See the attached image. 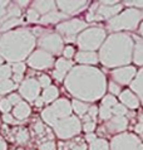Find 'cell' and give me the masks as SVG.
I'll return each instance as SVG.
<instances>
[{
  "instance_id": "obj_1",
  "label": "cell",
  "mask_w": 143,
  "mask_h": 150,
  "mask_svg": "<svg viewBox=\"0 0 143 150\" xmlns=\"http://www.w3.org/2000/svg\"><path fill=\"white\" fill-rule=\"evenodd\" d=\"M67 91L83 102L97 101L106 93L107 81L98 68L90 66L73 67L64 81Z\"/></svg>"
},
{
  "instance_id": "obj_2",
  "label": "cell",
  "mask_w": 143,
  "mask_h": 150,
  "mask_svg": "<svg viewBox=\"0 0 143 150\" xmlns=\"http://www.w3.org/2000/svg\"><path fill=\"white\" fill-rule=\"evenodd\" d=\"M134 43L131 35L125 33H114L106 38L99 51V61L108 68L125 67L133 58Z\"/></svg>"
},
{
  "instance_id": "obj_3",
  "label": "cell",
  "mask_w": 143,
  "mask_h": 150,
  "mask_svg": "<svg viewBox=\"0 0 143 150\" xmlns=\"http://www.w3.org/2000/svg\"><path fill=\"white\" fill-rule=\"evenodd\" d=\"M35 45V37L28 29H15L0 37V57L13 64L30 56Z\"/></svg>"
},
{
  "instance_id": "obj_4",
  "label": "cell",
  "mask_w": 143,
  "mask_h": 150,
  "mask_svg": "<svg viewBox=\"0 0 143 150\" xmlns=\"http://www.w3.org/2000/svg\"><path fill=\"white\" fill-rule=\"evenodd\" d=\"M142 19V14L138 9L129 8L122 11L114 18L108 20V27L111 30H134Z\"/></svg>"
},
{
  "instance_id": "obj_5",
  "label": "cell",
  "mask_w": 143,
  "mask_h": 150,
  "mask_svg": "<svg viewBox=\"0 0 143 150\" xmlns=\"http://www.w3.org/2000/svg\"><path fill=\"white\" fill-rule=\"evenodd\" d=\"M106 40V30L99 27L87 28L77 38V43L84 52H94L95 49L102 47Z\"/></svg>"
},
{
  "instance_id": "obj_6",
  "label": "cell",
  "mask_w": 143,
  "mask_h": 150,
  "mask_svg": "<svg viewBox=\"0 0 143 150\" xmlns=\"http://www.w3.org/2000/svg\"><path fill=\"white\" fill-rule=\"evenodd\" d=\"M72 103L67 98H59L52 103V106L44 109L41 112V117L50 126H54L60 119L72 116Z\"/></svg>"
},
{
  "instance_id": "obj_7",
  "label": "cell",
  "mask_w": 143,
  "mask_h": 150,
  "mask_svg": "<svg viewBox=\"0 0 143 150\" xmlns=\"http://www.w3.org/2000/svg\"><path fill=\"white\" fill-rule=\"evenodd\" d=\"M54 131L60 139H70L75 135H78L82 130L81 120L75 116H69L65 119H60L54 125Z\"/></svg>"
},
{
  "instance_id": "obj_8",
  "label": "cell",
  "mask_w": 143,
  "mask_h": 150,
  "mask_svg": "<svg viewBox=\"0 0 143 150\" xmlns=\"http://www.w3.org/2000/svg\"><path fill=\"white\" fill-rule=\"evenodd\" d=\"M111 150H143V143L138 136L129 132H122L112 139Z\"/></svg>"
},
{
  "instance_id": "obj_9",
  "label": "cell",
  "mask_w": 143,
  "mask_h": 150,
  "mask_svg": "<svg viewBox=\"0 0 143 150\" xmlns=\"http://www.w3.org/2000/svg\"><path fill=\"white\" fill-rule=\"evenodd\" d=\"M38 44L43 51L50 53L52 56L59 54L63 51V39L59 34H55V33H48V34L40 35Z\"/></svg>"
},
{
  "instance_id": "obj_10",
  "label": "cell",
  "mask_w": 143,
  "mask_h": 150,
  "mask_svg": "<svg viewBox=\"0 0 143 150\" xmlns=\"http://www.w3.org/2000/svg\"><path fill=\"white\" fill-rule=\"evenodd\" d=\"M53 63V56L43 49H36L28 57V64L34 69H47L52 67Z\"/></svg>"
},
{
  "instance_id": "obj_11",
  "label": "cell",
  "mask_w": 143,
  "mask_h": 150,
  "mask_svg": "<svg viewBox=\"0 0 143 150\" xmlns=\"http://www.w3.org/2000/svg\"><path fill=\"white\" fill-rule=\"evenodd\" d=\"M86 29H87V23L79 19L65 20V22L57 25V30L60 34L65 35V38H74V35L77 33H82Z\"/></svg>"
},
{
  "instance_id": "obj_12",
  "label": "cell",
  "mask_w": 143,
  "mask_h": 150,
  "mask_svg": "<svg viewBox=\"0 0 143 150\" xmlns=\"http://www.w3.org/2000/svg\"><path fill=\"white\" fill-rule=\"evenodd\" d=\"M19 92L27 101H35L40 93V85L35 78H27L20 83Z\"/></svg>"
},
{
  "instance_id": "obj_13",
  "label": "cell",
  "mask_w": 143,
  "mask_h": 150,
  "mask_svg": "<svg viewBox=\"0 0 143 150\" xmlns=\"http://www.w3.org/2000/svg\"><path fill=\"white\" fill-rule=\"evenodd\" d=\"M137 71L132 66H125V67H121V68H116L111 72L112 76V81L118 83V85H128L132 83L133 78L136 77Z\"/></svg>"
},
{
  "instance_id": "obj_14",
  "label": "cell",
  "mask_w": 143,
  "mask_h": 150,
  "mask_svg": "<svg viewBox=\"0 0 143 150\" xmlns=\"http://www.w3.org/2000/svg\"><path fill=\"white\" fill-rule=\"evenodd\" d=\"M127 126H128V120L124 116H113V117L107 120L104 129L109 134H117V132L122 134L127 129Z\"/></svg>"
},
{
  "instance_id": "obj_15",
  "label": "cell",
  "mask_w": 143,
  "mask_h": 150,
  "mask_svg": "<svg viewBox=\"0 0 143 150\" xmlns=\"http://www.w3.org/2000/svg\"><path fill=\"white\" fill-rule=\"evenodd\" d=\"M88 4V1L86 0H82V1H65V0H59L57 1L58 9H59L63 14L69 15V14H77L79 11H82Z\"/></svg>"
},
{
  "instance_id": "obj_16",
  "label": "cell",
  "mask_w": 143,
  "mask_h": 150,
  "mask_svg": "<svg viewBox=\"0 0 143 150\" xmlns=\"http://www.w3.org/2000/svg\"><path fill=\"white\" fill-rule=\"evenodd\" d=\"M72 68H73L72 61L65 59V58H59V59L55 62V69L53 71V77L55 78L57 81L65 80L67 73L70 72Z\"/></svg>"
},
{
  "instance_id": "obj_17",
  "label": "cell",
  "mask_w": 143,
  "mask_h": 150,
  "mask_svg": "<svg viewBox=\"0 0 143 150\" xmlns=\"http://www.w3.org/2000/svg\"><path fill=\"white\" fill-rule=\"evenodd\" d=\"M119 100L124 106H127L128 109H138L139 106V98L137 95H134L131 90H124L119 93Z\"/></svg>"
},
{
  "instance_id": "obj_18",
  "label": "cell",
  "mask_w": 143,
  "mask_h": 150,
  "mask_svg": "<svg viewBox=\"0 0 143 150\" xmlns=\"http://www.w3.org/2000/svg\"><path fill=\"white\" fill-rule=\"evenodd\" d=\"M75 59L82 64H95V63H98L99 58H98V54H97L95 52L81 51L75 54Z\"/></svg>"
},
{
  "instance_id": "obj_19",
  "label": "cell",
  "mask_w": 143,
  "mask_h": 150,
  "mask_svg": "<svg viewBox=\"0 0 143 150\" xmlns=\"http://www.w3.org/2000/svg\"><path fill=\"white\" fill-rule=\"evenodd\" d=\"M29 115H30V106L24 101H20L18 105L14 106V109H13V116L18 120L27 119Z\"/></svg>"
},
{
  "instance_id": "obj_20",
  "label": "cell",
  "mask_w": 143,
  "mask_h": 150,
  "mask_svg": "<svg viewBox=\"0 0 143 150\" xmlns=\"http://www.w3.org/2000/svg\"><path fill=\"white\" fill-rule=\"evenodd\" d=\"M55 1H34L33 3V9L36 10L41 15H45L50 11L55 10Z\"/></svg>"
},
{
  "instance_id": "obj_21",
  "label": "cell",
  "mask_w": 143,
  "mask_h": 150,
  "mask_svg": "<svg viewBox=\"0 0 143 150\" xmlns=\"http://www.w3.org/2000/svg\"><path fill=\"white\" fill-rule=\"evenodd\" d=\"M65 18H68V15L63 14L62 11L53 10V11H50V13L41 16L40 23H43V24H54V23H58V22H60V20L65 19Z\"/></svg>"
},
{
  "instance_id": "obj_22",
  "label": "cell",
  "mask_w": 143,
  "mask_h": 150,
  "mask_svg": "<svg viewBox=\"0 0 143 150\" xmlns=\"http://www.w3.org/2000/svg\"><path fill=\"white\" fill-rule=\"evenodd\" d=\"M131 88L133 92H136L138 95V97L142 100V103H143V68L136 74L134 80L131 83Z\"/></svg>"
},
{
  "instance_id": "obj_23",
  "label": "cell",
  "mask_w": 143,
  "mask_h": 150,
  "mask_svg": "<svg viewBox=\"0 0 143 150\" xmlns=\"http://www.w3.org/2000/svg\"><path fill=\"white\" fill-rule=\"evenodd\" d=\"M133 62L138 66H143V40L137 39L133 48Z\"/></svg>"
},
{
  "instance_id": "obj_24",
  "label": "cell",
  "mask_w": 143,
  "mask_h": 150,
  "mask_svg": "<svg viewBox=\"0 0 143 150\" xmlns=\"http://www.w3.org/2000/svg\"><path fill=\"white\" fill-rule=\"evenodd\" d=\"M58 95H59V91H58L57 87L55 86H49V87H47V88H44L43 95H41V98H43L44 102L50 103V102L57 101Z\"/></svg>"
},
{
  "instance_id": "obj_25",
  "label": "cell",
  "mask_w": 143,
  "mask_h": 150,
  "mask_svg": "<svg viewBox=\"0 0 143 150\" xmlns=\"http://www.w3.org/2000/svg\"><path fill=\"white\" fill-rule=\"evenodd\" d=\"M72 109L75 111V114L77 115H79L81 117H83V116L88 112L89 106H88L87 102L79 101V100H73V102H72Z\"/></svg>"
},
{
  "instance_id": "obj_26",
  "label": "cell",
  "mask_w": 143,
  "mask_h": 150,
  "mask_svg": "<svg viewBox=\"0 0 143 150\" xmlns=\"http://www.w3.org/2000/svg\"><path fill=\"white\" fill-rule=\"evenodd\" d=\"M89 150H111L109 144L104 139H97L89 144Z\"/></svg>"
},
{
  "instance_id": "obj_27",
  "label": "cell",
  "mask_w": 143,
  "mask_h": 150,
  "mask_svg": "<svg viewBox=\"0 0 143 150\" xmlns=\"http://www.w3.org/2000/svg\"><path fill=\"white\" fill-rule=\"evenodd\" d=\"M16 87V85L13 80H3L0 81V95H5V93H9L11 92Z\"/></svg>"
},
{
  "instance_id": "obj_28",
  "label": "cell",
  "mask_w": 143,
  "mask_h": 150,
  "mask_svg": "<svg viewBox=\"0 0 143 150\" xmlns=\"http://www.w3.org/2000/svg\"><path fill=\"white\" fill-rule=\"evenodd\" d=\"M19 24H22V20L19 18H11L9 20H6V22H4L1 25H0V32L9 30V29L15 28L16 25H19Z\"/></svg>"
},
{
  "instance_id": "obj_29",
  "label": "cell",
  "mask_w": 143,
  "mask_h": 150,
  "mask_svg": "<svg viewBox=\"0 0 143 150\" xmlns=\"http://www.w3.org/2000/svg\"><path fill=\"white\" fill-rule=\"evenodd\" d=\"M8 5H9V1H0V25L4 22L11 19L8 14Z\"/></svg>"
},
{
  "instance_id": "obj_30",
  "label": "cell",
  "mask_w": 143,
  "mask_h": 150,
  "mask_svg": "<svg viewBox=\"0 0 143 150\" xmlns=\"http://www.w3.org/2000/svg\"><path fill=\"white\" fill-rule=\"evenodd\" d=\"M15 139L19 141L20 144H24L27 143L28 139H29V134H28V130L24 127H19L18 131H16V135H15Z\"/></svg>"
},
{
  "instance_id": "obj_31",
  "label": "cell",
  "mask_w": 143,
  "mask_h": 150,
  "mask_svg": "<svg viewBox=\"0 0 143 150\" xmlns=\"http://www.w3.org/2000/svg\"><path fill=\"white\" fill-rule=\"evenodd\" d=\"M11 67L8 64H1L0 66V81L3 80H9V77L11 76Z\"/></svg>"
},
{
  "instance_id": "obj_32",
  "label": "cell",
  "mask_w": 143,
  "mask_h": 150,
  "mask_svg": "<svg viewBox=\"0 0 143 150\" xmlns=\"http://www.w3.org/2000/svg\"><path fill=\"white\" fill-rule=\"evenodd\" d=\"M102 105L109 107V109H113V107L117 105V100L113 95H106L102 100Z\"/></svg>"
},
{
  "instance_id": "obj_33",
  "label": "cell",
  "mask_w": 143,
  "mask_h": 150,
  "mask_svg": "<svg viewBox=\"0 0 143 150\" xmlns=\"http://www.w3.org/2000/svg\"><path fill=\"white\" fill-rule=\"evenodd\" d=\"M98 114H99V117L102 120H109L113 115L112 109H109V107H107V106H103V105H100V109L98 111Z\"/></svg>"
},
{
  "instance_id": "obj_34",
  "label": "cell",
  "mask_w": 143,
  "mask_h": 150,
  "mask_svg": "<svg viewBox=\"0 0 143 150\" xmlns=\"http://www.w3.org/2000/svg\"><path fill=\"white\" fill-rule=\"evenodd\" d=\"M60 150H86L84 144H62L60 143Z\"/></svg>"
},
{
  "instance_id": "obj_35",
  "label": "cell",
  "mask_w": 143,
  "mask_h": 150,
  "mask_svg": "<svg viewBox=\"0 0 143 150\" xmlns=\"http://www.w3.org/2000/svg\"><path fill=\"white\" fill-rule=\"evenodd\" d=\"M112 114L114 116H124L127 114V109H125V106L122 105V103H117L112 109Z\"/></svg>"
},
{
  "instance_id": "obj_36",
  "label": "cell",
  "mask_w": 143,
  "mask_h": 150,
  "mask_svg": "<svg viewBox=\"0 0 143 150\" xmlns=\"http://www.w3.org/2000/svg\"><path fill=\"white\" fill-rule=\"evenodd\" d=\"M27 18L29 22H32V23H34V22H38L40 18V14L38 13L36 10H34L33 8H30V9L28 10V13H27Z\"/></svg>"
},
{
  "instance_id": "obj_37",
  "label": "cell",
  "mask_w": 143,
  "mask_h": 150,
  "mask_svg": "<svg viewBox=\"0 0 143 150\" xmlns=\"http://www.w3.org/2000/svg\"><path fill=\"white\" fill-rule=\"evenodd\" d=\"M11 71L14 72V74H23L25 72V64L23 62H18V63H14L11 67Z\"/></svg>"
},
{
  "instance_id": "obj_38",
  "label": "cell",
  "mask_w": 143,
  "mask_h": 150,
  "mask_svg": "<svg viewBox=\"0 0 143 150\" xmlns=\"http://www.w3.org/2000/svg\"><path fill=\"white\" fill-rule=\"evenodd\" d=\"M0 110H1L4 114H9V111L11 110V103L8 101V98L0 100Z\"/></svg>"
},
{
  "instance_id": "obj_39",
  "label": "cell",
  "mask_w": 143,
  "mask_h": 150,
  "mask_svg": "<svg viewBox=\"0 0 143 150\" xmlns=\"http://www.w3.org/2000/svg\"><path fill=\"white\" fill-rule=\"evenodd\" d=\"M109 91H111V95H119L121 93V86L118 83L111 81L109 82Z\"/></svg>"
},
{
  "instance_id": "obj_40",
  "label": "cell",
  "mask_w": 143,
  "mask_h": 150,
  "mask_svg": "<svg viewBox=\"0 0 143 150\" xmlns=\"http://www.w3.org/2000/svg\"><path fill=\"white\" fill-rule=\"evenodd\" d=\"M38 82H39L40 87H44V88H47V87L50 86V78L48 76H45V74H43V76L39 77V80H38Z\"/></svg>"
},
{
  "instance_id": "obj_41",
  "label": "cell",
  "mask_w": 143,
  "mask_h": 150,
  "mask_svg": "<svg viewBox=\"0 0 143 150\" xmlns=\"http://www.w3.org/2000/svg\"><path fill=\"white\" fill-rule=\"evenodd\" d=\"M40 150H54L55 149V144H54V141L53 140H50V141H45V143L43 144H40Z\"/></svg>"
},
{
  "instance_id": "obj_42",
  "label": "cell",
  "mask_w": 143,
  "mask_h": 150,
  "mask_svg": "<svg viewBox=\"0 0 143 150\" xmlns=\"http://www.w3.org/2000/svg\"><path fill=\"white\" fill-rule=\"evenodd\" d=\"M94 129H95V124L93 121H88V122L83 124V130L86 132H88V134H89V132H93Z\"/></svg>"
},
{
  "instance_id": "obj_43",
  "label": "cell",
  "mask_w": 143,
  "mask_h": 150,
  "mask_svg": "<svg viewBox=\"0 0 143 150\" xmlns=\"http://www.w3.org/2000/svg\"><path fill=\"white\" fill-rule=\"evenodd\" d=\"M8 101H9L10 103H11V106L14 105V106H16L18 103L22 101V98H20V96L19 95H16V93H13V95H10L9 97H8Z\"/></svg>"
},
{
  "instance_id": "obj_44",
  "label": "cell",
  "mask_w": 143,
  "mask_h": 150,
  "mask_svg": "<svg viewBox=\"0 0 143 150\" xmlns=\"http://www.w3.org/2000/svg\"><path fill=\"white\" fill-rule=\"evenodd\" d=\"M63 54H64L65 59L67 58H72L74 56V48L72 47V45H68V47H65L64 49H63Z\"/></svg>"
},
{
  "instance_id": "obj_45",
  "label": "cell",
  "mask_w": 143,
  "mask_h": 150,
  "mask_svg": "<svg viewBox=\"0 0 143 150\" xmlns=\"http://www.w3.org/2000/svg\"><path fill=\"white\" fill-rule=\"evenodd\" d=\"M98 111L99 110H98V107H97V106H89V109H88L87 114H88V116H89L90 119H94L95 116L98 115Z\"/></svg>"
},
{
  "instance_id": "obj_46",
  "label": "cell",
  "mask_w": 143,
  "mask_h": 150,
  "mask_svg": "<svg viewBox=\"0 0 143 150\" xmlns=\"http://www.w3.org/2000/svg\"><path fill=\"white\" fill-rule=\"evenodd\" d=\"M34 129H35V132H36V134H43L44 130H45V127H44V125H43V122H41V121H38V122L35 124Z\"/></svg>"
},
{
  "instance_id": "obj_47",
  "label": "cell",
  "mask_w": 143,
  "mask_h": 150,
  "mask_svg": "<svg viewBox=\"0 0 143 150\" xmlns=\"http://www.w3.org/2000/svg\"><path fill=\"white\" fill-rule=\"evenodd\" d=\"M3 120H4V122H6V124H14V122H15L14 117H13L10 114H4Z\"/></svg>"
},
{
  "instance_id": "obj_48",
  "label": "cell",
  "mask_w": 143,
  "mask_h": 150,
  "mask_svg": "<svg viewBox=\"0 0 143 150\" xmlns=\"http://www.w3.org/2000/svg\"><path fill=\"white\" fill-rule=\"evenodd\" d=\"M125 5L128 6H137V8H143V1H125Z\"/></svg>"
},
{
  "instance_id": "obj_49",
  "label": "cell",
  "mask_w": 143,
  "mask_h": 150,
  "mask_svg": "<svg viewBox=\"0 0 143 150\" xmlns=\"http://www.w3.org/2000/svg\"><path fill=\"white\" fill-rule=\"evenodd\" d=\"M86 139H87L88 143L90 144V143H93L94 140H97V136H95V134H93V132H89V134H87Z\"/></svg>"
},
{
  "instance_id": "obj_50",
  "label": "cell",
  "mask_w": 143,
  "mask_h": 150,
  "mask_svg": "<svg viewBox=\"0 0 143 150\" xmlns=\"http://www.w3.org/2000/svg\"><path fill=\"white\" fill-rule=\"evenodd\" d=\"M23 74H14L13 76V82L14 83H18V82H23Z\"/></svg>"
},
{
  "instance_id": "obj_51",
  "label": "cell",
  "mask_w": 143,
  "mask_h": 150,
  "mask_svg": "<svg viewBox=\"0 0 143 150\" xmlns=\"http://www.w3.org/2000/svg\"><path fill=\"white\" fill-rule=\"evenodd\" d=\"M35 105H36L38 107H41V106H43V105H44L43 98H41V97H38V98L35 100Z\"/></svg>"
},
{
  "instance_id": "obj_52",
  "label": "cell",
  "mask_w": 143,
  "mask_h": 150,
  "mask_svg": "<svg viewBox=\"0 0 143 150\" xmlns=\"http://www.w3.org/2000/svg\"><path fill=\"white\" fill-rule=\"evenodd\" d=\"M136 131L139 132V134H143V125H142V124L136 125Z\"/></svg>"
},
{
  "instance_id": "obj_53",
  "label": "cell",
  "mask_w": 143,
  "mask_h": 150,
  "mask_svg": "<svg viewBox=\"0 0 143 150\" xmlns=\"http://www.w3.org/2000/svg\"><path fill=\"white\" fill-rule=\"evenodd\" d=\"M0 150H6V143L0 139Z\"/></svg>"
},
{
  "instance_id": "obj_54",
  "label": "cell",
  "mask_w": 143,
  "mask_h": 150,
  "mask_svg": "<svg viewBox=\"0 0 143 150\" xmlns=\"http://www.w3.org/2000/svg\"><path fill=\"white\" fill-rule=\"evenodd\" d=\"M16 4H18V6H25V5H28L29 1H16Z\"/></svg>"
},
{
  "instance_id": "obj_55",
  "label": "cell",
  "mask_w": 143,
  "mask_h": 150,
  "mask_svg": "<svg viewBox=\"0 0 143 150\" xmlns=\"http://www.w3.org/2000/svg\"><path fill=\"white\" fill-rule=\"evenodd\" d=\"M139 34L143 37V23H142L141 25H139Z\"/></svg>"
},
{
  "instance_id": "obj_56",
  "label": "cell",
  "mask_w": 143,
  "mask_h": 150,
  "mask_svg": "<svg viewBox=\"0 0 143 150\" xmlns=\"http://www.w3.org/2000/svg\"><path fill=\"white\" fill-rule=\"evenodd\" d=\"M139 124H142V125H143V112L139 115Z\"/></svg>"
},
{
  "instance_id": "obj_57",
  "label": "cell",
  "mask_w": 143,
  "mask_h": 150,
  "mask_svg": "<svg viewBox=\"0 0 143 150\" xmlns=\"http://www.w3.org/2000/svg\"><path fill=\"white\" fill-rule=\"evenodd\" d=\"M1 63H3V58L0 57V66H1Z\"/></svg>"
},
{
  "instance_id": "obj_58",
  "label": "cell",
  "mask_w": 143,
  "mask_h": 150,
  "mask_svg": "<svg viewBox=\"0 0 143 150\" xmlns=\"http://www.w3.org/2000/svg\"><path fill=\"white\" fill-rule=\"evenodd\" d=\"M141 14H142V18H143V11H142V13H141Z\"/></svg>"
}]
</instances>
